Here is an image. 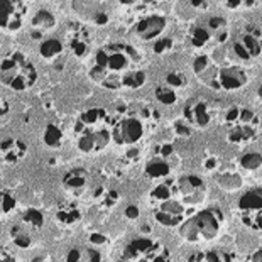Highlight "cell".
I'll return each instance as SVG.
<instances>
[{"instance_id":"obj_1","label":"cell","mask_w":262,"mask_h":262,"mask_svg":"<svg viewBox=\"0 0 262 262\" xmlns=\"http://www.w3.org/2000/svg\"><path fill=\"white\" fill-rule=\"evenodd\" d=\"M139 64V54L129 44L115 42L103 46L95 54V64L90 68V78L108 90L124 88V80Z\"/></svg>"},{"instance_id":"obj_2","label":"cell","mask_w":262,"mask_h":262,"mask_svg":"<svg viewBox=\"0 0 262 262\" xmlns=\"http://www.w3.org/2000/svg\"><path fill=\"white\" fill-rule=\"evenodd\" d=\"M222 225H224V213L220 208L211 206L188 216L180 225V235L191 244L211 242L220 235Z\"/></svg>"},{"instance_id":"obj_3","label":"cell","mask_w":262,"mask_h":262,"mask_svg":"<svg viewBox=\"0 0 262 262\" xmlns=\"http://www.w3.org/2000/svg\"><path fill=\"white\" fill-rule=\"evenodd\" d=\"M37 71L26 54L12 51L0 61V83L14 92H27L36 85Z\"/></svg>"},{"instance_id":"obj_4","label":"cell","mask_w":262,"mask_h":262,"mask_svg":"<svg viewBox=\"0 0 262 262\" xmlns=\"http://www.w3.org/2000/svg\"><path fill=\"white\" fill-rule=\"evenodd\" d=\"M149 112L150 108L125 112L114 122L110 134H112V141L117 146L132 147L147 136L149 127L152 125V114Z\"/></svg>"},{"instance_id":"obj_5","label":"cell","mask_w":262,"mask_h":262,"mask_svg":"<svg viewBox=\"0 0 262 262\" xmlns=\"http://www.w3.org/2000/svg\"><path fill=\"white\" fill-rule=\"evenodd\" d=\"M238 210H241L242 224L254 232H260L262 220V189L254 188L244 193L238 200Z\"/></svg>"},{"instance_id":"obj_6","label":"cell","mask_w":262,"mask_h":262,"mask_svg":"<svg viewBox=\"0 0 262 262\" xmlns=\"http://www.w3.org/2000/svg\"><path fill=\"white\" fill-rule=\"evenodd\" d=\"M188 210L186 205L181 202L180 196L171 198L168 202H161L152 205V216L154 220L163 227H180L186 220Z\"/></svg>"},{"instance_id":"obj_7","label":"cell","mask_w":262,"mask_h":262,"mask_svg":"<svg viewBox=\"0 0 262 262\" xmlns=\"http://www.w3.org/2000/svg\"><path fill=\"white\" fill-rule=\"evenodd\" d=\"M27 4L20 0H0V29L5 32H17L24 27Z\"/></svg>"},{"instance_id":"obj_8","label":"cell","mask_w":262,"mask_h":262,"mask_svg":"<svg viewBox=\"0 0 262 262\" xmlns=\"http://www.w3.org/2000/svg\"><path fill=\"white\" fill-rule=\"evenodd\" d=\"M233 53L241 59L252 61L260 56V32L255 27L242 31L232 42Z\"/></svg>"},{"instance_id":"obj_9","label":"cell","mask_w":262,"mask_h":262,"mask_svg":"<svg viewBox=\"0 0 262 262\" xmlns=\"http://www.w3.org/2000/svg\"><path fill=\"white\" fill-rule=\"evenodd\" d=\"M76 136V147L85 154H98L108 147L110 141H112V134H110L108 127L97 130H85Z\"/></svg>"},{"instance_id":"obj_10","label":"cell","mask_w":262,"mask_h":262,"mask_svg":"<svg viewBox=\"0 0 262 262\" xmlns=\"http://www.w3.org/2000/svg\"><path fill=\"white\" fill-rule=\"evenodd\" d=\"M213 107L205 98H194L185 107V120L189 127L196 129H208L213 122Z\"/></svg>"},{"instance_id":"obj_11","label":"cell","mask_w":262,"mask_h":262,"mask_svg":"<svg viewBox=\"0 0 262 262\" xmlns=\"http://www.w3.org/2000/svg\"><path fill=\"white\" fill-rule=\"evenodd\" d=\"M249 83V76L244 70L235 68V66H227L219 71H215L213 78H211V85L219 90H227V92H235L245 88Z\"/></svg>"},{"instance_id":"obj_12","label":"cell","mask_w":262,"mask_h":262,"mask_svg":"<svg viewBox=\"0 0 262 262\" xmlns=\"http://www.w3.org/2000/svg\"><path fill=\"white\" fill-rule=\"evenodd\" d=\"M176 185H178V194H180L181 202L185 205H196L200 202H203L206 185L200 176L194 174L183 176L176 181Z\"/></svg>"},{"instance_id":"obj_13","label":"cell","mask_w":262,"mask_h":262,"mask_svg":"<svg viewBox=\"0 0 262 262\" xmlns=\"http://www.w3.org/2000/svg\"><path fill=\"white\" fill-rule=\"evenodd\" d=\"M110 125V117L105 108H90L86 112H83L78 117L75 124V134L85 132V130H97V129H105Z\"/></svg>"},{"instance_id":"obj_14","label":"cell","mask_w":262,"mask_h":262,"mask_svg":"<svg viewBox=\"0 0 262 262\" xmlns=\"http://www.w3.org/2000/svg\"><path fill=\"white\" fill-rule=\"evenodd\" d=\"M158 245H159V242L152 241L150 237H137V238H134V241L124 249V254H122L120 259L144 260L154 252Z\"/></svg>"},{"instance_id":"obj_15","label":"cell","mask_w":262,"mask_h":262,"mask_svg":"<svg viewBox=\"0 0 262 262\" xmlns=\"http://www.w3.org/2000/svg\"><path fill=\"white\" fill-rule=\"evenodd\" d=\"M166 29V19L163 15H147L137 22L136 29V36H139L144 41H152V39L159 37Z\"/></svg>"},{"instance_id":"obj_16","label":"cell","mask_w":262,"mask_h":262,"mask_svg":"<svg viewBox=\"0 0 262 262\" xmlns=\"http://www.w3.org/2000/svg\"><path fill=\"white\" fill-rule=\"evenodd\" d=\"M66 36H68V46H70V51L73 53V56L80 59L86 58V54L90 53V46H92L90 36H88L86 29L73 26Z\"/></svg>"},{"instance_id":"obj_17","label":"cell","mask_w":262,"mask_h":262,"mask_svg":"<svg viewBox=\"0 0 262 262\" xmlns=\"http://www.w3.org/2000/svg\"><path fill=\"white\" fill-rule=\"evenodd\" d=\"M27 154V144L17 137H7L0 142V156L7 164H17Z\"/></svg>"},{"instance_id":"obj_18","label":"cell","mask_w":262,"mask_h":262,"mask_svg":"<svg viewBox=\"0 0 262 262\" xmlns=\"http://www.w3.org/2000/svg\"><path fill=\"white\" fill-rule=\"evenodd\" d=\"M88 183H90V174H88V171L83 168L70 169L63 176V188L68 193L75 194V196H80V194L86 191Z\"/></svg>"},{"instance_id":"obj_19","label":"cell","mask_w":262,"mask_h":262,"mask_svg":"<svg viewBox=\"0 0 262 262\" xmlns=\"http://www.w3.org/2000/svg\"><path fill=\"white\" fill-rule=\"evenodd\" d=\"M81 219H83V211H81L80 206H78V203L71 202V200H66V202L58 203V206H56V220L63 227H73Z\"/></svg>"},{"instance_id":"obj_20","label":"cell","mask_w":262,"mask_h":262,"mask_svg":"<svg viewBox=\"0 0 262 262\" xmlns=\"http://www.w3.org/2000/svg\"><path fill=\"white\" fill-rule=\"evenodd\" d=\"M257 125L259 124H237L232 125L228 130V142L242 146V144L252 142L257 137Z\"/></svg>"},{"instance_id":"obj_21","label":"cell","mask_w":262,"mask_h":262,"mask_svg":"<svg viewBox=\"0 0 262 262\" xmlns=\"http://www.w3.org/2000/svg\"><path fill=\"white\" fill-rule=\"evenodd\" d=\"M176 196H180V194H178L176 181L166 178L164 181L158 183V185L152 188V191H150V205L161 203V202H168V200L176 198Z\"/></svg>"},{"instance_id":"obj_22","label":"cell","mask_w":262,"mask_h":262,"mask_svg":"<svg viewBox=\"0 0 262 262\" xmlns=\"http://www.w3.org/2000/svg\"><path fill=\"white\" fill-rule=\"evenodd\" d=\"M103 255L93 247H73L66 255V262H98Z\"/></svg>"},{"instance_id":"obj_23","label":"cell","mask_w":262,"mask_h":262,"mask_svg":"<svg viewBox=\"0 0 262 262\" xmlns=\"http://www.w3.org/2000/svg\"><path fill=\"white\" fill-rule=\"evenodd\" d=\"M188 262H233V255L225 250H196L189 255Z\"/></svg>"},{"instance_id":"obj_24","label":"cell","mask_w":262,"mask_h":262,"mask_svg":"<svg viewBox=\"0 0 262 262\" xmlns=\"http://www.w3.org/2000/svg\"><path fill=\"white\" fill-rule=\"evenodd\" d=\"M32 31H34V34L32 36H39V34H44V31H49L53 29L54 26H56V17H54V14H51L49 10H39V12L32 17Z\"/></svg>"},{"instance_id":"obj_25","label":"cell","mask_w":262,"mask_h":262,"mask_svg":"<svg viewBox=\"0 0 262 262\" xmlns=\"http://www.w3.org/2000/svg\"><path fill=\"white\" fill-rule=\"evenodd\" d=\"M42 142L46 144L49 149H59L64 144V132L59 125L49 124L42 132Z\"/></svg>"},{"instance_id":"obj_26","label":"cell","mask_w":262,"mask_h":262,"mask_svg":"<svg viewBox=\"0 0 262 262\" xmlns=\"http://www.w3.org/2000/svg\"><path fill=\"white\" fill-rule=\"evenodd\" d=\"M169 172H171L169 164L161 158H154L146 166V174L149 180H166L169 176Z\"/></svg>"},{"instance_id":"obj_27","label":"cell","mask_w":262,"mask_h":262,"mask_svg":"<svg viewBox=\"0 0 262 262\" xmlns=\"http://www.w3.org/2000/svg\"><path fill=\"white\" fill-rule=\"evenodd\" d=\"M39 53L44 59H56L63 54V42L59 39H46L44 42H41L39 46Z\"/></svg>"},{"instance_id":"obj_28","label":"cell","mask_w":262,"mask_h":262,"mask_svg":"<svg viewBox=\"0 0 262 262\" xmlns=\"http://www.w3.org/2000/svg\"><path fill=\"white\" fill-rule=\"evenodd\" d=\"M17 206V198L9 189H0V216H7Z\"/></svg>"},{"instance_id":"obj_29","label":"cell","mask_w":262,"mask_h":262,"mask_svg":"<svg viewBox=\"0 0 262 262\" xmlns=\"http://www.w3.org/2000/svg\"><path fill=\"white\" fill-rule=\"evenodd\" d=\"M22 222H24L27 227H31V228H34V230H37V228H41L44 225V215H42L41 210L29 208V210L24 211V215H22Z\"/></svg>"},{"instance_id":"obj_30","label":"cell","mask_w":262,"mask_h":262,"mask_svg":"<svg viewBox=\"0 0 262 262\" xmlns=\"http://www.w3.org/2000/svg\"><path fill=\"white\" fill-rule=\"evenodd\" d=\"M206 31H208V34L211 36V32H216V34H220L219 41H224L227 37V22L224 17H210L208 22H206Z\"/></svg>"},{"instance_id":"obj_31","label":"cell","mask_w":262,"mask_h":262,"mask_svg":"<svg viewBox=\"0 0 262 262\" xmlns=\"http://www.w3.org/2000/svg\"><path fill=\"white\" fill-rule=\"evenodd\" d=\"M211 36L208 34V31L205 27H194V29L189 32V42H191L193 48H203L210 42Z\"/></svg>"},{"instance_id":"obj_32","label":"cell","mask_w":262,"mask_h":262,"mask_svg":"<svg viewBox=\"0 0 262 262\" xmlns=\"http://www.w3.org/2000/svg\"><path fill=\"white\" fill-rule=\"evenodd\" d=\"M156 98L159 100L161 103L163 105H174L176 102H178V95H176V90H172V88H169V86H158L156 88Z\"/></svg>"},{"instance_id":"obj_33","label":"cell","mask_w":262,"mask_h":262,"mask_svg":"<svg viewBox=\"0 0 262 262\" xmlns=\"http://www.w3.org/2000/svg\"><path fill=\"white\" fill-rule=\"evenodd\" d=\"M10 237H12L14 245L19 249H27L31 245V237L27 235V232L22 227H14L10 230Z\"/></svg>"},{"instance_id":"obj_34","label":"cell","mask_w":262,"mask_h":262,"mask_svg":"<svg viewBox=\"0 0 262 262\" xmlns=\"http://www.w3.org/2000/svg\"><path fill=\"white\" fill-rule=\"evenodd\" d=\"M262 164V158L259 152H249V154H244L242 159H241V166L244 169L247 171H255L259 169Z\"/></svg>"},{"instance_id":"obj_35","label":"cell","mask_w":262,"mask_h":262,"mask_svg":"<svg viewBox=\"0 0 262 262\" xmlns=\"http://www.w3.org/2000/svg\"><path fill=\"white\" fill-rule=\"evenodd\" d=\"M146 80H147L146 73L141 70H136L124 80V88H136L137 90V88H141L146 83Z\"/></svg>"},{"instance_id":"obj_36","label":"cell","mask_w":262,"mask_h":262,"mask_svg":"<svg viewBox=\"0 0 262 262\" xmlns=\"http://www.w3.org/2000/svg\"><path fill=\"white\" fill-rule=\"evenodd\" d=\"M164 81H166V86L172 88V90H176V88H181V86L186 85V78L183 73H180V71H171V73L166 75Z\"/></svg>"},{"instance_id":"obj_37","label":"cell","mask_w":262,"mask_h":262,"mask_svg":"<svg viewBox=\"0 0 262 262\" xmlns=\"http://www.w3.org/2000/svg\"><path fill=\"white\" fill-rule=\"evenodd\" d=\"M211 70V64H210V59L206 58V56H198L196 59H194V63H193V71L196 75H206L208 71Z\"/></svg>"},{"instance_id":"obj_38","label":"cell","mask_w":262,"mask_h":262,"mask_svg":"<svg viewBox=\"0 0 262 262\" xmlns=\"http://www.w3.org/2000/svg\"><path fill=\"white\" fill-rule=\"evenodd\" d=\"M172 48V39L171 37H163V39H159L158 42H156V46H154V53H164V51H168V49Z\"/></svg>"},{"instance_id":"obj_39","label":"cell","mask_w":262,"mask_h":262,"mask_svg":"<svg viewBox=\"0 0 262 262\" xmlns=\"http://www.w3.org/2000/svg\"><path fill=\"white\" fill-rule=\"evenodd\" d=\"M176 129V134L181 137H188L189 134H191V127H189L188 124H183V122H178V124L174 125Z\"/></svg>"},{"instance_id":"obj_40","label":"cell","mask_w":262,"mask_h":262,"mask_svg":"<svg viewBox=\"0 0 262 262\" xmlns=\"http://www.w3.org/2000/svg\"><path fill=\"white\" fill-rule=\"evenodd\" d=\"M139 215H141V211H139V206H136V205H129L125 208V216L129 220H136V219H139Z\"/></svg>"},{"instance_id":"obj_41","label":"cell","mask_w":262,"mask_h":262,"mask_svg":"<svg viewBox=\"0 0 262 262\" xmlns=\"http://www.w3.org/2000/svg\"><path fill=\"white\" fill-rule=\"evenodd\" d=\"M0 262H17L15 255L12 252H9L7 249L0 247Z\"/></svg>"},{"instance_id":"obj_42","label":"cell","mask_w":262,"mask_h":262,"mask_svg":"<svg viewBox=\"0 0 262 262\" xmlns=\"http://www.w3.org/2000/svg\"><path fill=\"white\" fill-rule=\"evenodd\" d=\"M90 242L97 247V245H105L108 242V238L105 237V235H102V233H92L90 235Z\"/></svg>"},{"instance_id":"obj_43","label":"cell","mask_w":262,"mask_h":262,"mask_svg":"<svg viewBox=\"0 0 262 262\" xmlns=\"http://www.w3.org/2000/svg\"><path fill=\"white\" fill-rule=\"evenodd\" d=\"M10 112V103L4 97H0V119H5Z\"/></svg>"},{"instance_id":"obj_44","label":"cell","mask_w":262,"mask_h":262,"mask_svg":"<svg viewBox=\"0 0 262 262\" xmlns=\"http://www.w3.org/2000/svg\"><path fill=\"white\" fill-rule=\"evenodd\" d=\"M172 150H174V147H172V144H163L159 149V156H161V159L163 158H168V156L172 154Z\"/></svg>"},{"instance_id":"obj_45","label":"cell","mask_w":262,"mask_h":262,"mask_svg":"<svg viewBox=\"0 0 262 262\" xmlns=\"http://www.w3.org/2000/svg\"><path fill=\"white\" fill-rule=\"evenodd\" d=\"M117 200H119V193H117V191H108L107 196H105V205L112 206L117 202Z\"/></svg>"},{"instance_id":"obj_46","label":"cell","mask_w":262,"mask_h":262,"mask_svg":"<svg viewBox=\"0 0 262 262\" xmlns=\"http://www.w3.org/2000/svg\"><path fill=\"white\" fill-rule=\"evenodd\" d=\"M247 262H262V250L257 249L255 252L250 254V255H249V259H247Z\"/></svg>"},{"instance_id":"obj_47","label":"cell","mask_w":262,"mask_h":262,"mask_svg":"<svg viewBox=\"0 0 262 262\" xmlns=\"http://www.w3.org/2000/svg\"><path fill=\"white\" fill-rule=\"evenodd\" d=\"M95 22H97V24H107V22H108V15L103 14V12H98L97 15H95Z\"/></svg>"},{"instance_id":"obj_48","label":"cell","mask_w":262,"mask_h":262,"mask_svg":"<svg viewBox=\"0 0 262 262\" xmlns=\"http://www.w3.org/2000/svg\"><path fill=\"white\" fill-rule=\"evenodd\" d=\"M249 2H242V0H233V2H227L228 9H238L241 5H247Z\"/></svg>"},{"instance_id":"obj_49","label":"cell","mask_w":262,"mask_h":262,"mask_svg":"<svg viewBox=\"0 0 262 262\" xmlns=\"http://www.w3.org/2000/svg\"><path fill=\"white\" fill-rule=\"evenodd\" d=\"M189 5H193V7H196V9H206V7H208V2H198V0H191Z\"/></svg>"},{"instance_id":"obj_50","label":"cell","mask_w":262,"mask_h":262,"mask_svg":"<svg viewBox=\"0 0 262 262\" xmlns=\"http://www.w3.org/2000/svg\"><path fill=\"white\" fill-rule=\"evenodd\" d=\"M206 169H208V171H211V169H213L215 168V166H216V159L215 158H210L208 161H206Z\"/></svg>"},{"instance_id":"obj_51","label":"cell","mask_w":262,"mask_h":262,"mask_svg":"<svg viewBox=\"0 0 262 262\" xmlns=\"http://www.w3.org/2000/svg\"><path fill=\"white\" fill-rule=\"evenodd\" d=\"M32 262H51V260H49L46 255H37V257L32 259Z\"/></svg>"},{"instance_id":"obj_52","label":"cell","mask_w":262,"mask_h":262,"mask_svg":"<svg viewBox=\"0 0 262 262\" xmlns=\"http://www.w3.org/2000/svg\"><path fill=\"white\" fill-rule=\"evenodd\" d=\"M119 262H147V260H127V259H120Z\"/></svg>"},{"instance_id":"obj_53","label":"cell","mask_w":262,"mask_h":262,"mask_svg":"<svg viewBox=\"0 0 262 262\" xmlns=\"http://www.w3.org/2000/svg\"><path fill=\"white\" fill-rule=\"evenodd\" d=\"M98 262H107V260H105V259H102V260H98Z\"/></svg>"}]
</instances>
